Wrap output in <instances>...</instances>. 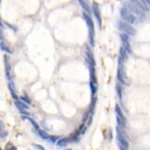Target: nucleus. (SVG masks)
I'll return each instance as SVG.
<instances>
[{"instance_id": "13", "label": "nucleus", "mask_w": 150, "mask_h": 150, "mask_svg": "<svg viewBox=\"0 0 150 150\" xmlns=\"http://www.w3.org/2000/svg\"><path fill=\"white\" fill-rule=\"evenodd\" d=\"M79 3L81 4V6H82V7H83V8L84 9V12H86L88 15H90L91 8H90V7H89V5H88L87 2L83 1V0H80V1H79Z\"/></svg>"}, {"instance_id": "26", "label": "nucleus", "mask_w": 150, "mask_h": 150, "mask_svg": "<svg viewBox=\"0 0 150 150\" xmlns=\"http://www.w3.org/2000/svg\"><path fill=\"white\" fill-rule=\"evenodd\" d=\"M58 139H59L58 136H50V138H49V140H50L51 142H57Z\"/></svg>"}, {"instance_id": "2", "label": "nucleus", "mask_w": 150, "mask_h": 150, "mask_svg": "<svg viewBox=\"0 0 150 150\" xmlns=\"http://www.w3.org/2000/svg\"><path fill=\"white\" fill-rule=\"evenodd\" d=\"M120 16L129 24H134L137 21V18L135 17V15L132 13L127 7H122L120 9Z\"/></svg>"}, {"instance_id": "5", "label": "nucleus", "mask_w": 150, "mask_h": 150, "mask_svg": "<svg viewBox=\"0 0 150 150\" xmlns=\"http://www.w3.org/2000/svg\"><path fill=\"white\" fill-rule=\"evenodd\" d=\"M117 132H118L117 139H118V142H119L120 144V147H123V148H125V149H128V148H129V142L127 141L125 136L123 135V133L120 132L119 127L117 128Z\"/></svg>"}, {"instance_id": "8", "label": "nucleus", "mask_w": 150, "mask_h": 150, "mask_svg": "<svg viewBox=\"0 0 150 150\" xmlns=\"http://www.w3.org/2000/svg\"><path fill=\"white\" fill-rule=\"evenodd\" d=\"M93 12H94V17L96 18V21L98 22V25H99V27L101 28V17H100V10H99V7H98V5L95 2L93 3Z\"/></svg>"}, {"instance_id": "7", "label": "nucleus", "mask_w": 150, "mask_h": 150, "mask_svg": "<svg viewBox=\"0 0 150 150\" xmlns=\"http://www.w3.org/2000/svg\"><path fill=\"white\" fill-rule=\"evenodd\" d=\"M4 63H5V70H6V76L8 80L10 81L11 78V65H10V59L8 55H4Z\"/></svg>"}, {"instance_id": "29", "label": "nucleus", "mask_w": 150, "mask_h": 150, "mask_svg": "<svg viewBox=\"0 0 150 150\" xmlns=\"http://www.w3.org/2000/svg\"><path fill=\"white\" fill-rule=\"evenodd\" d=\"M146 2H147V5H149V6H150V0H147V1H146Z\"/></svg>"}, {"instance_id": "20", "label": "nucleus", "mask_w": 150, "mask_h": 150, "mask_svg": "<svg viewBox=\"0 0 150 150\" xmlns=\"http://www.w3.org/2000/svg\"><path fill=\"white\" fill-rule=\"evenodd\" d=\"M116 92H117V94H118V96H119V98L121 100L122 91H121V87H120V84H116Z\"/></svg>"}, {"instance_id": "22", "label": "nucleus", "mask_w": 150, "mask_h": 150, "mask_svg": "<svg viewBox=\"0 0 150 150\" xmlns=\"http://www.w3.org/2000/svg\"><path fill=\"white\" fill-rule=\"evenodd\" d=\"M120 58H121L122 60H126V50H125V48H124L123 46H121V47H120Z\"/></svg>"}, {"instance_id": "12", "label": "nucleus", "mask_w": 150, "mask_h": 150, "mask_svg": "<svg viewBox=\"0 0 150 150\" xmlns=\"http://www.w3.org/2000/svg\"><path fill=\"white\" fill-rule=\"evenodd\" d=\"M132 4H133V5H135L136 7H138L141 9V10H143V11H148V7H147V5H143V1L142 2H140V1H132L131 2Z\"/></svg>"}, {"instance_id": "9", "label": "nucleus", "mask_w": 150, "mask_h": 150, "mask_svg": "<svg viewBox=\"0 0 150 150\" xmlns=\"http://www.w3.org/2000/svg\"><path fill=\"white\" fill-rule=\"evenodd\" d=\"M15 106L17 107V108L21 111V110H28L29 109V105L26 104L23 101H20V100H15Z\"/></svg>"}, {"instance_id": "24", "label": "nucleus", "mask_w": 150, "mask_h": 150, "mask_svg": "<svg viewBox=\"0 0 150 150\" xmlns=\"http://www.w3.org/2000/svg\"><path fill=\"white\" fill-rule=\"evenodd\" d=\"M5 150H17V148H16V147H14L10 143H9V144H7V146L6 147Z\"/></svg>"}, {"instance_id": "15", "label": "nucleus", "mask_w": 150, "mask_h": 150, "mask_svg": "<svg viewBox=\"0 0 150 150\" xmlns=\"http://www.w3.org/2000/svg\"><path fill=\"white\" fill-rule=\"evenodd\" d=\"M86 59H87L89 61H90L92 64H95V62H94V57H93V54H92V52H91V50L89 48H86Z\"/></svg>"}, {"instance_id": "4", "label": "nucleus", "mask_w": 150, "mask_h": 150, "mask_svg": "<svg viewBox=\"0 0 150 150\" xmlns=\"http://www.w3.org/2000/svg\"><path fill=\"white\" fill-rule=\"evenodd\" d=\"M123 62L124 60H122L121 58L120 57L119 60V69H118V80L123 84H128V83L126 82L127 78H126L125 72H124V67H123Z\"/></svg>"}, {"instance_id": "19", "label": "nucleus", "mask_w": 150, "mask_h": 150, "mask_svg": "<svg viewBox=\"0 0 150 150\" xmlns=\"http://www.w3.org/2000/svg\"><path fill=\"white\" fill-rule=\"evenodd\" d=\"M22 119H23V120H30V121L31 122V124L34 126L35 129L37 130V131H39V126H38V124H37V123H36V122H35L34 120H33L31 119V118H30V117H25V116H22Z\"/></svg>"}, {"instance_id": "17", "label": "nucleus", "mask_w": 150, "mask_h": 150, "mask_svg": "<svg viewBox=\"0 0 150 150\" xmlns=\"http://www.w3.org/2000/svg\"><path fill=\"white\" fill-rule=\"evenodd\" d=\"M38 134H39V136H40V137H41L42 139H44V140H47V139H49V138H50V135H49L48 133H46L45 131H43V130H39Z\"/></svg>"}, {"instance_id": "25", "label": "nucleus", "mask_w": 150, "mask_h": 150, "mask_svg": "<svg viewBox=\"0 0 150 150\" xmlns=\"http://www.w3.org/2000/svg\"><path fill=\"white\" fill-rule=\"evenodd\" d=\"M32 147H35V148H37L38 150H45V148L42 147V146H40V145H37V144H33V145H32Z\"/></svg>"}, {"instance_id": "27", "label": "nucleus", "mask_w": 150, "mask_h": 150, "mask_svg": "<svg viewBox=\"0 0 150 150\" xmlns=\"http://www.w3.org/2000/svg\"><path fill=\"white\" fill-rule=\"evenodd\" d=\"M7 135V132H1V139L4 140V138Z\"/></svg>"}, {"instance_id": "23", "label": "nucleus", "mask_w": 150, "mask_h": 150, "mask_svg": "<svg viewBox=\"0 0 150 150\" xmlns=\"http://www.w3.org/2000/svg\"><path fill=\"white\" fill-rule=\"evenodd\" d=\"M21 100H23V102H25L26 104H28V105H30L31 104V100H30V98L27 96V95H22L21 97Z\"/></svg>"}, {"instance_id": "11", "label": "nucleus", "mask_w": 150, "mask_h": 150, "mask_svg": "<svg viewBox=\"0 0 150 150\" xmlns=\"http://www.w3.org/2000/svg\"><path fill=\"white\" fill-rule=\"evenodd\" d=\"M8 89H9V91H10L12 97L14 98L15 100H19V96L16 94V91H15L14 84H13V82H9V83H8Z\"/></svg>"}, {"instance_id": "28", "label": "nucleus", "mask_w": 150, "mask_h": 150, "mask_svg": "<svg viewBox=\"0 0 150 150\" xmlns=\"http://www.w3.org/2000/svg\"><path fill=\"white\" fill-rule=\"evenodd\" d=\"M6 24H7V26H8V27H9V28H10V29H13V30H14L15 31H17V28H15V26H12V25L8 24V23H7V22H6Z\"/></svg>"}, {"instance_id": "6", "label": "nucleus", "mask_w": 150, "mask_h": 150, "mask_svg": "<svg viewBox=\"0 0 150 150\" xmlns=\"http://www.w3.org/2000/svg\"><path fill=\"white\" fill-rule=\"evenodd\" d=\"M120 39L122 41V46L125 48V50L128 53H132V46H131V44H130V37L128 34L126 33H121L120 34Z\"/></svg>"}, {"instance_id": "21", "label": "nucleus", "mask_w": 150, "mask_h": 150, "mask_svg": "<svg viewBox=\"0 0 150 150\" xmlns=\"http://www.w3.org/2000/svg\"><path fill=\"white\" fill-rule=\"evenodd\" d=\"M1 49H2L3 51H6V52H7L8 54H11V53H12V50H11L9 47H7V45H4V41H1Z\"/></svg>"}, {"instance_id": "10", "label": "nucleus", "mask_w": 150, "mask_h": 150, "mask_svg": "<svg viewBox=\"0 0 150 150\" xmlns=\"http://www.w3.org/2000/svg\"><path fill=\"white\" fill-rule=\"evenodd\" d=\"M130 9H131V12L132 13H135L136 15H138L139 17H142V16H144V13H143V10H141L139 7H136L135 5H133V4H132L131 6H130Z\"/></svg>"}, {"instance_id": "14", "label": "nucleus", "mask_w": 150, "mask_h": 150, "mask_svg": "<svg viewBox=\"0 0 150 150\" xmlns=\"http://www.w3.org/2000/svg\"><path fill=\"white\" fill-rule=\"evenodd\" d=\"M69 141H70V139L69 138H61V139H60L58 142H57V146L58 147H66L67 145H68V143H69Z\"/></svg>"}, {"instance_id": "3", "label": "nucleus", "mask_w": 150, "mask_h": 150, "mask_svg": "<svg viewBox=\"0 0 150 150\" xmlns=\"http://www.w3.org/2000/svg\"><path fill=\"white\" fill-rule=\"evenodd\" d=\"M118 28L120 30V31H123V33H126L128 35H135L136 31L133 29V27H132L129 23L127 22H123V21H118Z\"/></svg>"}, {"instance_id": "18", "label": "nucleus", "mask_w": 150, "mask_h": 150, "mask_svg": "<svg viewBox=\"0 0 150 150\" xmlns=\"http://www.w3.org/2000/svg\"><path fill=\"white\" fill-rule=\"evenodd\" d=\"M96 85L97 84H94L93 82H90V88H91V93H92V96L94 97L96 93Z\"/></svg>"}, {"instance_id": "1", "label": "nucleus", "mask_w": 150, "mask_h": 150, "mask_svg": "<svg viewBox=\"0 0 150 150\" xmlns=\"http://www.w3.org/2000/svg\"><path fill=\"white\" fill-rule=\"evenodd\" d=\"M84 20L85 21L86 24L88 26V30H89V40H90V45L92 46L94 45V22L92 21V19L90 18V16L86 13L84 12L83 14Z\"/></svg>"}, {"instance_id": "16", "label": "nucleus", "mask_w": 150, "mask_h": 150, "mask_svg": "<svg viewBox=\"0 0 150 150\" xmlns=\"http://www.w3.org/2000/svg\"><path fill=\"white\" fill-rule=\"evenodd\" d=\"M115 111H116V116H118V117H120V119L123 120V121H125V118H124V116H123V113H122L121 109L120 108L119 105H116L115 107Z\"/></svg>"}]
</instances>
